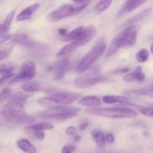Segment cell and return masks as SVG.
I'll use <instances>...</instances> for the list:
<instances>
[{"label": "cell", "mask_w": 153, "mask_h": 153, "mask_svg": "<svg viewBox=\"0 0 153 153\" xmlns=\"http://www.w3.org/2000/svg\"><path fill=\"white\" fill-rule=\"evenodd\" d=\"M90 3V1H75L73 3L64 4L51 11L46 16V19L50 22H56L64 19L74 16L85 10Z\"/></svg>", "instance_id": "cell-1"}, {"label": "cell", "mask_w": 153, "mask_h": 153, "mask_svg": "<svg viewBox=\"0 0 153 153\" xmlns=\"http://www.w3.org/2000/svg\"><path fill=\"white\" fill-rule=\"evenodd\" d=\"M137 29L135 25L128 27L122 30L111 40L108 48L106 55L111 57L114 55L120 48L134 46L137 42Z\"/></svg>", "instance_id": "cell-2"}, {"label": "cell", "mask_w": 153, "mask_h": 153, "mask_svg": "<svg viewBox=\"0 0 153 153\" xmlns=\"http://www.w3.org/2000/svg\"><path fill=\"white\" fill-rule=\"evenodd\" d=\"M82 97L80 94L76 93L58 92L52 93L49 97H42L37 100V102L41 107L46 109L53 108L59 106L69 105L70 103L76 101Z\"/></svg>", "instance_id": "cell-3"}, {"label": "cell", "mask_w": 153, "mask_h": 153, "mask_svg": "<svg viewBox=\"0 0 153 153\" xmlns=\"http://www.w3.org/2000/svg\"><path fill=\"white\" fill-rule=\"evenodd\" d=\"M90 114L97 115L103 117L111 119H123V118H134L137 114L134 110L126 105H120L119 107L113 108H89L86 110Z\"/></svg>", "instance_id": "cell-4"}, {"label": "cell", "mask_w": 153, "mask_h": 153, "mask_svg": "<svg viewBox=\"0 0 153 153\" xmlns=\"http://www.w3.org/2000/svg\"><path fill=\"white\" fill-rule=\"evenodd\" d=\"M96 33H97V30H96V28L94 25H90L88 26L85 27L81 35L76 40L70 42L67 45L63 46L57 52L56 57H62L64 55H67V54L73 52L80 46H85V44L89 43L95 37Z\"/></svg>", "instance_id": "cell-5"}, {"label": "cell", "mask_w": 153, "mask_h": 153, "mask_svg": "<svg viewBox=\"0 0 153 153\" xmlns=\"http://www.w3.org/2000/svg\"><path fill=\"white\" fill-rule=\"evenodd\" d=\"M106 50V44L104 41L99 42L96 44L82 59L76 66V72L79 74H82L90 68Z\"/></svg>", "instance_id": "cell-6"}, {"label": "cell", "mask_w": 153, "mask_h": 153, "mask_svg": "<svg viewBox=\"0 0 153 153\" xmlns=\"http://www.w3.org/2000/svg\"><path fill=\"white\" fill-rule=\"evenodd\" d=\"M81 109L76 106L64 105L53 108L46 109L39 114L40 117L46 119H54L57 120H66L74 117L79 114Z\"/></svg>", "instance_id": "cell-7"}, {"label": "cell", "mask_w": 153, "mask_h": 153, "mask_svg": "<svg viewBox=\"0 0 153 153\" xmlns=\"http://www.w3.org/2000/svg\"><path fill=\"white\" fill-rule=\"evenodd\" d=\"M11 40L13 43L19 44L20 46H23L24 48L28 49L29 51H31L34 53L43 52L45 49H47L46 45L35 41L25 33L15 34L14 35H12Z\"/></svg>", "instance_id": "cell-8"}, {"label": "cell", "mask_w": 153, "mask_h": 153, "mask_svg": "<svg viewBox=\"0 0 153 153\" xmlns=\"http://www.w3.org/2000/svg\"><path fill=\"white\" fill-rule=\"evenodd\" d=\"M106 80L107 78L100 74L98 71H91L76 78L74 81V85L77 88L85 89L104 82Z\"/></svg>", "instance_id": "cell-9"}, {"label": "cell", "mask_w": 153, "mask_h": 153, "mask_svg": "<svg viewBox=\"0 0 153 153\" xmlns=\"http://www.w3.org/2000/svg\"><path fill=\"white\" fill-rule=\"evenodd\" d=\"M36 75V64L31 61H26L21 65L18 74L9 80V84L24 82L31 80Z\"/></svg>", "instance_id": "cell-10"}, {"label": "cell", "mask_w": 153, "mask_h": 153, "mask_svg": "<svg viewBox=\"0 0 153 153\" xmlns=\"http://www.w3.org/2000/svg\"><path fill=\"white\" fill-rule=\"evenodd\" d=\"M3 117L7 122L13 124H28L31 125L34 122L33 117L27 114L24 110L19 111H2Z\"/></svg>", "instance_id": "cell-11"}, {"label": "cell", "mask_w": 153, "mask_h": 153, "mask_svg": "<svg viewBox=\"0 0 153 153\" xmlns=\"http://www.w3.org/2000/svg\"><path fill=\"white\" fill-rule=\"evenodd\" d=\"M29 96L23 93L18 92L10 97V100L4 106L2 111L24 110V107Z\"/></svg>", "instance_id": "cell-12"}, {"label": "cell", "mask_w": 153, "mask_h": 153, "mask_svg": "<svg viewBox=\"0 0 153 153\" xmlns=\"http://www.w3.org/2000/svg\"><path fill=\"white\" fill-rule=\"evenodd\" d=\"M70 64V60L67 58H61L56 63L52 65L49 70L54 73V79L55 80H60L64 77L66 71Z\"/></svg>", "instance_id": "cell-13"}, {"label": "cell", "mask_w": 153, "mask_h": 153, "mask_svg": "<svg viewBox=\"0 0 153 153\" xmlns=\"http://www.w3.org/2000/svg\"><path fill=\"white\" fill-rule=\"evenodd\" d=\"M146 2V1H139V0H128V1H126L124 3L123 5L122 6V7L120 9L119 11L117 12V18L121 17V16L128 13L129 12L134 10Z\"/></svg>", "instance_id": "cell-14"}, {"label": "cell", "mask_w": 153, "mask_h": 153, "mask_svg": "<svg viewBox=\"0 0 153 153\" xmlns=\"http://www.w3.org/2000/svg\"><path fill=\"white\" fill-rule=\"evenodd\" d=\"M153 10V7H148V8L145 9V10H142L141 12L140 13H137L136 15L134 16H131V18H129L128 19H127L126 22H124L122 25L120 26V28H128V27L130 26H132L134 25V24L137 23V22L139 21L142 20V19H145L146 17H147L149 14L152 12Z\"/></svg>", "instance_id": "cell-15"}, {"label": "cell", "mask_w": 153, "mask_h": 153, "mask_svg": "<svg viewBox=\"0 0 153 153\" xmlns=\"http://www.w3.org/2000/svg\"><path fill=\"white\" fill-rule=\"evenodd\" d=\"M39 7H40V4L39 3H34V4H32L28 6V7H25V9L21 10L18 13L16 17V20L18 21V22L28 20V19H30L32 17L33 14L38 10Z\"/></svg>", "instance_id": "cell-16"}, {"label": "cell", "mask_w": 153, "mask_h": 153, "mask_svg": "<svg viewBox=\"0 0 153 153\" xmlns=\"http://www.w3.org/2000/svg\"><path fill=\"white\" fill-rule=\"evenodd\" d=\"M79 103L85 107L97 108L101 105V100L96 96H86L82 97L79 101Z\"/></svg>", "instance_id": "cell-17"}, {"label": "cell", "mask_w": 153, "mask_h": 153, "mask_svg": "<svg viewBox=\"0 0 153 153\" xmlns=\"http://www.w3.org/2000/svg\"><path fill=\"white\" fill-rule=\"evenodd\" d=\"M146 79V76L142 72V69L140 67H137L131 73H128L124 76V81L127 82H131L133 81H139L143 82Z\"/></svg>", "instance_id": "cell-18"}, {"label": "cell", "mask_w": 153, "mask_h": 153, "mask_svg": "<svg viewBox=\"0 0 153 153\" xmlns=\"http://www.w3.org/2000/svg\"><path fill=\"white\" fill-rule=\"evenodd\" d=\"M124 94H127V95L146 96V97H151L153 99V83L152 85L144 87V88L125 91Z\"/></svg>", "instance_id": "cell-19"}, {"label": "cell", "mask_w": 153, "mask_h": 153, "mask_svg": "<svg viewBox=\"0 0 153 153\" xmlns=\"http://www.w3.org/2000/svg\"><path fill=\"white\" fill-rule=\"evenodd\" d=\"M102 101L107 104L125 105L129 103V99L124 96L107 95L102 97Z\"/></svg>", "instance_id": "cell-20"}, {"label": "cell", "mask_w": 153, "mask_h": 153, "mask_svg": "<svg viewBox=\"0 0 153 153\" xmlns=\"http://www.w3.org/2000/svg\"><path fill=\"white\" fill-rule=\"evenodd\" d=\"M16 146L20 150L25 153H37L35 146L26 139H19L16 141Z\"/></svg>", "instance_id": "cell-21"}, {"label": "cell", "mask_w": 153, "mask_h": 153, "mask_svg": "<svg viewBox=\"0 0 153 153\" xmlns=\"http://www.w3.org/2000/svg\"><path fill=\"white\" fill-rule=\"evenodd\" d=\"M91 136L95 140L96 144L99 148H102L105 146V137L102 131L98 129H94L91 131Z\"/></svg>", "instance_id": "cell-22"}, {"label": "cell", "mask_w": 153, "mask_h": 153, "mask_svg": "<svg viewBox=\"0 0 153 153\" xmlns=\"http://www.w3.org/2000/svg\"><path fill=\"white\" fill-rule=\"evenodd\" d=\"M85 27L84 26H79L78 28H75L73 31H70V32H68V34L66 36L62 37V40H64L66 42H72L73 40H76L79 36L81 35V34L83 31Z\"/></svg>", "instance_id": "cell-23"}, {"label": "cell", "mask_w": 153, "mask_h": 153, "mask_svg": "<svg viewBox=\"0 0 153 153\" xmlns=\"http://www.w3.org/2000/svg\"><path fill=\"white\" fill-rule=\"evenodd\" d=\"M53 128V126L50 123H34L28 125L26 127L27 130L31 131H45V130H51Z\"/></svg>", "instance_id": "cell-24"}, {"label": "cell", "mask_w": 153, "mask_h": 153, "mask_svg": "<svg viewBox=\"0 0 153 153\" xmlns=\"http://www.w3.org/2000/svg\"><path fill=\"white\" fill-rule=\"evenodd\" d=\"M22 89L27 93H33L40 91L41 89L40 85L37 82H28L21 86Z\"/></svg>", "instance_id": "cell-25"}, {"label": "cell", "mask_w": 153, "mask_h": 153, "mask_svg": "<svg viewBox=\"0 0 153 153\" xmlns=\"http://www.w3.org/2000/svg\"><path fill=\"white\" fill-rule=\"evenodd\" d=\"M14 69V66L10 63L0 64V76H1V77L13 76V72Z\"/></svg>", "instance_id": "cell-26"}, {"label": "cell", "mask_w": 153, "mask_h": 153, "mask_svg": "<svg viewBox=\"0 0 153 153\" xmlns=\"http://www.w3.org/2000/svg\"><path fill=\"white\" fill-rule=\"evenodd\" d=\"M112 1H108V0H105V1H99L97 4H96L95 7H94V10L98 13H101V12L104 11L106 9L108 8L111 4Z\"/></svg>", "instance_id": "cell-27"}, {"label": "cell", "mask_w": 153, "mask_h": 153, "mask_svg": "<svg viewBox=\"0 0 153 153\" xmlns=\"http://www.w3.org/2000/svg\"><path fill=\"white\" fill-rule=\"evenodd\" d=\"M149 57V52L146 49H141L137 52L136 58L140 63L146 62Z\"/></svg>", "instance_id": "cell-28"}, {"label": "cell", "mask_w": 153, "mask_h": 153, "mask_svg": "<svg viewBox=\"0 0 153 153\" xmlns=\"http://www.w3.org/2000/svg\"><path fill=\"white\" fill-rule=\"evenodd\" d=\"M13 96L12 91L9 88H4L0 92V103L4 102V101L10 99V97Z\"/></svg>", "instance_id": "cell-29"}, {"label": "cell", "mask_w": 153, "mask_h": 153, "mask_svg": "<svg viewBox=\"0 0 153 153\" xmlns=\"http://www.w3.org/2000/svg\"><path fill=\"white\" fill-rule=\"evenodd\" d=\"M15 13H16V10H10V11L7 13L6 17L4 18V21L2 22V23L4 24V26H5L7 28H8V29L10 28V25H11L12 21H13V17H14L15 16Z\"/></svg>", "instance_id": "cell-30"}, {"label": "cell", "mask_w": 153, "mask_h": 153, "mask_svg": "<svg viewBox=\"0 0 153 153\" xmlns=\"http://www.w3.org/2000/svg\"><path fill=\"white\" fill-rule=\"evenodd\" d=\"M13 46H8L7 48H3V49H0V61L5 58H8L11 54L12 51H13Z\"/></svg>", "instance_id": "cell-31"}, {"label": "cell", "mask_w": 153, "mask_h": 153, "mask_svg": "<svg viewBox=\"0 0 153 153\" xmlns=\"http://www.w3.org/2000/svg\"><path fill=\"white\" fill-rule=\"evenodd\" d=\"M140 112L145 116L153 117V105L146 107H140Z\"/></svg>", "instance_id": "cell-32"}, {"label": "cell", "mask_w": 153, "mask_h": 153, "mask_svg": "<svg viewBox=\"0 0 153 153\" xmlns=\"http://www.w3.org/2000/svg\"><path fill=\"white\" fill-rule=\"evenodd\" d=\"M75 149H76V146L74 145H67L62 148L61 153H73Z\"/></svg>", "instance_id": "cell-33"}, {"label": "cell", "mask_w": 153, "mask_h": 153, "mask_svg": "<svg viewBox=\"0 0 153 153\" xmlns=\"http://www.w3.org/2000/svg\"><path fill=\"white\" fill-rule=\"evenodd\" d=\"M105 142L108 143V144H112V143H114L115 137L112 133H107L106 134H105Z\"/></svg>", "instance_id": "cell-34"}, {"label": "cell", "mask_w": 153, "mask_h": 153, "mask_svg": "<svg viewBox=\"0 0 153 153\" xmlns=\"http://www.w3.org/2000/svg\"><path fill=\"white\" fill-rule=\"evenodd\" d=\"M77 131V129L75 126H69L67 129L65 130V133L68 136H73L75 134Z\"/></svg>", "instance_id": "cell-35"}, {"label": "cell", "mask_w": 153, "mask_h": 153, "mask_svg": "<svg viewBox=\"0 0 153 153\" xmlns=\"http://www.w3.org/2000/svg\"><path fill=\"white\" fill-rule=\"evenodd\" d=\"M34 135L35 136L36 138L40 140H43L45 139V133L43 131H34Z\"/></svg>", "instance_id": "cell-36"}, {"label": "cell", "mask_w": 153, "mask_h": 153, "mask_svg": "<svg viewBox=\"0 0 153 153\" xmlns=\"http://www.w3.org/2000/svg\"><path fill=\"white\" fill-rule=\"evenodd\" d=\"M12 35L10 34H4V35H1L0 36V45H1L2 43H4V42L7 41L10 39H11Z\"/></svg>", "instance_id": "cell-37"}, {"label": "cell", "mask_w": 153, "mask_h": 153, "mask_svg": "<svg viewBox=\"0 0 153 153\" xmlns=\"http://www.w3.org/2000/svg\"><path fill=\"white\" fill-rule=\"evenodd\" d=\"M8 30H9L8 28H6L2 22H1V23H0V36L6 34V33L8 31Z\"/></svg>", "instance_id": "cell-38"}, {"label": "cell", "mask_w": 153, "mask_h": 153, "mask_svg": "<svg viewBox=\"0 0 153 153\" xmlns=\"http://www.w3.org/2000/svg\"><path fill=\"white\" fill-rule=\"evenodd\" d=\"M129 71V68H120L117 69V70H114V73H126Z\"/></svg>", "instance_id": "cell-39"}, {"label": "cell", "mask_w": 153, "mask_h": 153, "mask_svg": "<svg viewBox=\"0 0 153 153\" xmlns=\"http://www.w3.org/2000/svg\"><path fill=\"white\" fill-rule=\"evenodd\" d=\"M88 126H89V123L85 121V122L82 123L79 126V129H80L81 131H84V130L86 129Z\"/></svg>", "instance_id": "cell-40"}, {"label": "cell", "mask_w": 153, "mask_h": 153, "mask_svg": "<svg viewBox=\"0 0 153 153\" xmlns=\"http://www.w3.org/2000/svg\"><path fill=\"white\" fill-rule=\"evenodd\" d=\"M13 76H6V77H1L0 78V86L2 85L5 82H7V80H10Z\"/></svg>", "instance_id": "cell-41"}, {"label": "cell", "mask_w": 153, "mask_h": 153, "mask_svg": "<svg viewBox=\"0 0 153 153\" xmlns=\"http://www.w3.org/2000/svg\"><path fill=\"white\" fill-rule=\"evenodd\" d=\"M58 33H59L60 35L62 36L63 37L68 34V31H67V30L65 29V28H59V29H58Z\"/></svg>", "instance_id": "cell-42"}, {"label": "cell", "mask_w": 153, "mask_h": 153, "mask_svg": "<svg viewBox=\"0 0 153 153\" xmlns=\"http://www.w3.org/2000/svg\"><path fill=\"white\" fill-rule=\"evenodd\" d=\"M81 137L79 135H74V140L76 142H79L81 140Z\"/></svg>", "instance_id": "cell-43"}, {"label": "cell", "mask_w": 153, "mask_h": 153, "mask_svg": "<svg viewBox=\"0 0 153 153\" xmlns=\"http://www.w3.org/2000/svg\"><path fill=\"white\" fill-rule=\"evenodd\" d=\"M150 51H151V52H152V53L153 54V43H152V45L150 46Z\"/></svg>", "instance_id": "cell-44"}, {"label": "cell", "mask_w": 153, "mask_h": 153, "mask_svg": "<svg viewBox=\"0 0 153 153\" xmlns=\"http://www.w3.org/2000/svg\"><path fill=\"white\" fill-rule=\"evenodd\" d=\"M152 39H153V36H152Z\"/></svg>", "instance_id": "cell-45"}]
</instances>
